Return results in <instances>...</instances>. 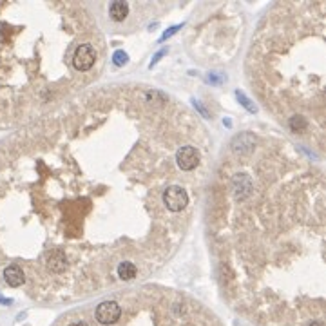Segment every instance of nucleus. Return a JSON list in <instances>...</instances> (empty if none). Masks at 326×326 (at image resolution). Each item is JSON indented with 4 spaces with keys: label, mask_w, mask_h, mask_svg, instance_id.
I'll list each match as a JSON object with an SVG mask.
<instances>
[{
    "label": "nucleus",
    "mask_w": 326,
    "mask_h": 326,
    "mask_svg": "<svg viewBox=\"0 0 326 326\" xmlns=\"http://www.w3.org/2000/svg\"><path fill=\"white\" fill-rule=\"evenodd\" d=\"M176 163L183 172H190L199 165V153L192 145H183L176 151Z\"/></svg>",
    "instance_id": "20e7f679"
},
{
    "label": "nucleus",
    "mask_w": 326,
    "mask_h": 326,
    "mask_svg": "<svg viewBox=\"0 0 326 326\" xmlns=\"http://www.w3.org/2000/svg\"><path fill=\"white\" fill-rule=\"evenodd\" d=\"M122 312H124V308H122V305L118 301H103L96 306L95 317H96V321H98V324L111 326V324H114V322L120 321Z\"/></svg>",
    "instance_id": "f03ea898"
},
{
    "label": "nucleus",
    "mask_w": 326,
    "mask_h": 326,
    "mask_svg": "<svg viewBox=\"0 0 326 326\" xmlns=\"http://www.w3.org/2000/svg\"><path fill=\"white\" fill-rule=\"evenodd\" d=\"M125 62H127V54H125L124 51H116V53H114V64H116V66H124Z\"/></svg>",
    "instance_id": "6e6552de"
},
{
    "label": "nucleus",
    "mask_w": 326,
    "mask_h": 326,
    "mask_svg": "<svg viewBox=\"0 0 326 326\" xmlns=\"http://www.w3.org/2000/svg\"><path fill=\"white\" fill-rule=\"evenodd\" d=\"M116 274H118V277H120L122 281H132L138 276V269L132 261H122V263L116 266Z\"/></svg>",
    "instance_id": "423d86ee"
},
{
    "label": "nucleus",
    "mask_w": 326,
    "mask_h": 326,
    "mask_svg": "<svg viewBox=\"0 0 326 326\" xmlns=\"http://www.w3.org/2000/svg\"><path fill=\"white\" fill-rule=\"evenodd\" d=\"M4 281L11 288H18V286H22L25 283V272L22 270V266L8 264L4 269Z\"/></svg>",
    "instance_id": "39448f33"
},
{
    "label": "nucleus",
    "mask_w": 326,
    "mask_h": 326,
    "mask_svg": "<svg viewBox=\"0 0 326 326\" xmlns=\"http://www.w3.org/2000/svg\"><path fill=\"white\" fill-rule=\"evenodd\" d=\"M161 199H163V205H165L167 211L177 214V212L185 211L187 205H189V192L180 185H170L163 190Z\"/></svg>",
    "instance_id": "f257e3e1"
},
{
    "label": "nucleus",
    "mask_w": 326,
    "mask_h": 326,
    "mask_svg": "<svg viewBox=\"0 0 326 326\" xmlns=\"http://www.w3.org/2000/svg\"><path fill=\"white\" fill-rule=\"evenodd\" d=\"M109 13H111L112 20L122 22L129 15V4L127 2H114V4L109 8Z\"/></svg>",
    "instance_id": "0eeeda50"
},
{
    "label": "nucleus",
    "mask_w": 326,
    "mask_h": 326,
    "mask_svg": "<svg viewBox=\"0 0 326 326\" xmlns=\"http://www.w3.org/2000/svg\"><path fill=\"white\" fill-rule=\"evenodd\" d=\"M96 62V51L91 44H80L75 47V54H73V67L78 73H89L95 67Z\"/></svg>",
    "instance_id": "7ed1b4c3"
}]
</instances>
